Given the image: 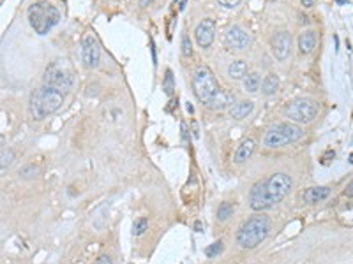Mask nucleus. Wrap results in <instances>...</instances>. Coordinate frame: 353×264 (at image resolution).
<instances>
[{"label":"nucleus","instance_id":"f257e3e1","mask_svg":"<svg viewBox=\"0 0 353 264\" xmlns=\"http://www.w3.org/2000/svg\"><path fill=\"white\" fill-rule=\"evenodd\" d=\"M291 178L286 173H275L262 182L255 183L249 190V208L253 212H263L281 202L291 190Z\"/></svg>","mask_w":353,"mask_h":264},{"label":"nucleus","instance_id":"f03ea898","mask_svg":"<svg viewBox=\"0 0 353 264\" xmlns=\"http://www.w3.org/2000/svg\"><path fill=\"white\" fill-rule=\"evenodd\" d=\"M64 95L66 94H62L60 90L48 85H43L41 88H37V90H34L32 95H30V104H29L30 116L37 122L44 120L46 116H49L57 109H60V106L64 104Z\"/></svg>","mask_w":353,"mask_h":264},{"label":"nucleus","instance_id":"7ed1b4c3","mask_svg":"<svg viewBox=\"0 0 353 264\" xmlns=\"http://www.w3.org/2000/svg\"><path fill=\"white\" fill-rule=\"evenodd\" d=\"M270 232V219L263 213H256L247 219L237 231V245L240 248H256Z\"/></svg>","mask_w":353,"mask_h":264},{"label":"nucleus","instance_id":"20e7f679","mask_svg":"<svg viewBox=\"0 0 353 264\" xmlns=\"http://www.w3.org/2000/svg\"><path fill=\"white\" fill-rule=\"evenodd\" d=\"M27 16H29L30 26L36 30V34L46 36L60 21V11L52 4L34 2L32 6H29Z\"/></svg>","mask_w":353,"mask_h":264},{"label":"nucleus","instance_id":"39448f33","mask_svg":"<svg viewBox=\"0 0 353 264\" xmlns=\"http://www.w3.org/2000/svg\"><path fill=\"white\" fill-rule=\"evenodd\" d=\"M304 131L293 122H285V124H278L270 127L263 136V146L267 148H283L291 143H297L302 139Z\"/></svg>","mask_w":353,"mask_h":264},{"label":"nucleus","instance_id":"423d86ee","mask_svg":"<svg viewBox=\"0 0 353 264\" xmlns=\"http://www.w3.org/2000/svg\"><path fill=\"white\" fill-rule=\"evenodd\" d=\"M219 83L214 72L207 66H198L193 72V92L199 102L209 104L217 94H219Z\"/></svg>","mask_w":353,"mask_h":264},{"label":"nucleus","instance_id":"0eeeda50","mask_svg":"<svg viewBox=\"0 0 353 264\" xmlns=\"http://www.w3.org/2000/svg\"><path fill=\"white\" fill-rule=\"evenodd\" d=\"M43 81H44V85L57 88V90H60L62 94H66V92H69L72 88V74L67 69L66 64L57 60V62H52L46 67Z\"/></svg>","mask_w":353,"mask_h":264},{"label":"nucleus","instance_id":"6e6552de","mask_svg":"<svg viewBox=\"0 0 353 264\" xmlns=\"http://www.w3.org/2000/svg\"><path fill=\"white\" fill-rule=\"evenodd\" d=\"M285 114L293 124H309L316 118L318 104L313 99H295V101L288 102Z\"/></svg>","mask_w":353,"mask_h":264},{"label":"nucleus","instance_id":"1a4fd4ad","mask_svg":"<svg viewBox=\"0 0 353 264\" xmlns=\"http://www.w3.org/2000/svg\"><path fill=\"white\" fill-rule=\"evenodd\" d=\"M82 60L88 69H95L101 64V48L94 34H85L82 37Z\"/></svg>","mask_w":353,"mask_h":264},{"label":"nucleus","instance_id":"9d476101","mask_svg":"<svg viewBox=\"0 0 353 264\" xmlns=\"http://www.w3.org/2000/svg\"><path fill=\"white\" fill-rule=\"evenodd\" d=\"M224 44L230 51H245L251 46V36L239 25H232L224 34Z\"/></svg>","mask_w":353,"mask_h":264},{"label":"nucleus","instance_id":"9b49d317","mask_svg":"<svg viewBox=\"0 0 353 264\" xmlns=\"http://www.w3.org/2000/svg\"><path fill=\"white\" fill-rule=\"evenodd\" d=\"M270 48H272V55L279 62H285L291 53V34L286 32V30L274 34V37L270 39Z\"/></svg>","mask_w":353,"mask_h":264},{"label":"nucleus","instance_id":"f8f14e48","mask_svg":"<svg viewBox=\"0 0 353 264\" xmlns=\"http://www.w3.org/2000/svg\"><path fill=\"white\" fill-rule=\"evenodd\" d=\"M194 39H196L199 48H209L216 39V21L212 18H205L199 21L194 28Z\"/></svg>","mask_w":353,"mask_h":264},{"label":"nucleus","instance_id":"ddd939ff","mask_svg":"<svg viewBox=\"0 0 353 264\" xmlns=\"http://www.w3.org/2000/svg\"><path fill=\"white\" fill-rule=\"evenodd\" d=\"M233 104H235V95H233L230 90H222L221 88L219 94H217L216 97L207 104V108L212 109V111H224V109L232 108Z\"/></svg>","mask_w":353,"mask_h":264},{"label":"nucleus","instance_id":"4468645a","mask_svg":"<svg viewBox=\"0 0 353 264\" xmlns=\"http://www.w3.org/2000/svg\"><path fill=\"white\" fill-rule=\"evenodd\" d=\"M255 148H256V143L253 139H244L242 143L237 146L235 154H233V162L235 164H244L247 162L249 159L255 154Z\"/></svg>","mask_w":353,"mask_h":264},{"label":"nucleus","instance_id":"2eb2a0df","mask_svg":"<svg viewBox=\"0 0 353 264\" xmlns=\"http://www.w3.org/2000/svg\"><path fill=\"white\" fill-rule=\"evenodd\" d=\"M331 196V189L329 187H309L304 192V201L308 204H316V202L325 201Z\"/></svg>","mask_w":353,"mask_h":264},{"label":"nucleus","instance_id":"dca6fc26","mask_svg":"<svg viewBox=\"0 0 353 264\" xmlns=\"http://www.w3.org/2000/svg\"><path fill=\"white\" fill-rule=\"evenodd\" d=\"M253 109H255V102L253 101L235 102V104L230 108V116H232L233 120H244V118H247L249 114L253 113Z\"/></svg>","mask_w":353,"mask_h":264},{"label":"nucleus","instance_id":"f3484780","mask_svg":"<svg viewBox=\"0 0 353 264\" xmlns=\"http://www.w3.org/2000/svg\"><path fill=\"white\" fill-rule=\"evenodd\" d=\"M316 48V32L314 30H306L298 36V51L302 55H309Z\"/></svg>","mask_w":353,"mask_h":264},{"label":"nucleus","instance_id":"a211bd4d","mask_svg":"<svg viewBox=\"0 0 353 264\" xmlns=\"http://www.w3.org/2000/svg\"><path fill=\"white\" fill-rule=\"evenodd\" d=\"M247 74H249V72H247V64H245L244 60H233V62L228 66L230 79H235V81H239V79H244Z\"/></svg>","mask_w":353,"mask_h":264},{"label":"nucleus","instance_id":"6ab92c4d","mask_svg":"<svg viewBox=\"0 0 353 264\" xmlns=\"http://www.w3.org/2000/svg\"><path fill=\"white\" fill-rule=\"evenodd\" d=\"M279 90V76L270 72L263 78V83H262V94L270 97V95H275V92Z\"/></svg>","mask_w":353,"mask_h":264},{"label":"nucleus","instance_id":"aec40b11","mask_svg":"<svg viewBox=\"0 0 353 264\" xmlns=\"http://www.w3.org/2000/svg\"><path fill=\"white\" fill-rule=\"evenodd\" d=\"M262 74L260 72H249L244 78V90L249 94H256L262 88Z\"/></svg>","mask_w":353,"mask_h":264},{"label":"nucleus","instance_id":"412c9836","mask_svg":"<svg viewBox=\"0 0 353 264\" xmlns=\"http://www.w3.org/2000/svg\"><path fill=\"white\" fill-rule=\"evenodd\" d=\"M233 212H235V206L232 204L230 201H224L219 204V210H217V220L219 222H226L230 219V217L233 215Z\"/></svg>","mask_w":353,"mask_h":264},{"label":"nucleus","instance_id":"4be33fe9","mask_svg":"<svg viewBox=\"0 0 353 264\" xmlns=\"http://www.w3.org/2000/svg\"><path fill=\"white\" fill-rule=\"evenodd\" d=\"M180 49H182V56H186V58L193 56V43H191V37L186 32L180 37Z\"/></svg>","mask_w":353,"mask_h":264},{"label":"nucleus","instance_id":"5701e85b","mask_svg":"<svg viewBox=\"0 0 353 264\" xmlns=\"http://www.w3.org/2000/svg\"><path fill=\"white\" fill-rule=\"evenodd\" d=\"M2 162H0V167H2V173H6V169L7 167L13 164V160H14V154H13V150L11 148H7V146H2Z\"/></svg>","mask_w":353,"mask_h":264},{"label":"nucleus","instance_id":"b1692460","mask_svg":"<svg viewBox=\"0 0 353 264\" xmlns=\"http://www.w3.org/2000/svg\"><path fill=\"white\" fill-rule=\"evenodd\" d=\"M148 227V219L147 217H140L136 222L133 224V234L134 236H141Z\"/></svg>","mask_w":353,"mask_h":264},{"label":"nucleus","instance_id":"393cba45","mask_svg":"<svg viewBox=\"0 0 353 264\" xmlns=\"http://www.w3.org/2000/svg\"><path fill=\"white\" fill-rule=\"evenodd\" d=\"M163 90L166 95H171L175 90V83H173V72L170 69H166V76H164V81H163Z\"/></svg>","mask_w":353,"mask_h":264},{"label":"nucleus","instance_id":"a878e982","mask_svg":"<svg viewBox=\"0 0 353 264\" xmlns=\"http://www.w3.org/2000/svg\"><path fill=\"white\" fill-rule=\"evenodd\" d=\"M39 174V167H36L34 164H29V166H23L20 169V176L23 180H32Z\"/></svg>","mask_w":353,"mask_h":264},{"label":"nucleus","instance_id":"bb28decb","mask_svg":"<svg viewBox=\"0 0 353 264\" xmlns=\"http://www.w3.org/2000/svg\"><path fill=\"white\" fill-rule=\"evenodd\" d=\"M222 250H224V245H222V242H216V243L210 245V247L205 248V255L209 259H214V257H217Z\"/></svg>","mask_w":353,"mask_h":264},{"label":"nucleus","instance_id":"cd10ccee","mask_svg":"<svg viewBox=\"0 0 353 264\" xmlns=\"http://www.w3.org/2000/svg\"><path fill=\"white\" fill-rule=\"evenodd\" d=\"M240 2H242V0H217V4L222 7H226V9H235Z\"/></svg>","mask_w":353,"mask_h":264},{"label":"nucleus","instance_id":"c85d7f7f","mask_svg":"<svg viewBox=\"0 0 353 264\" xmlns=\"http://www.w3.org/2000/svg\"><path fill=\"white\" fill-rule=\"evenodd\" d=\"M92 264H113V261H111L110 255H101V257H97Z\"/></svg>","mask_w":353,"mask_h":264},{"label":"nucleus","instance_id":"c756f323","mask_svg":"<svg viewBox=\"0 0 353 264\" xmlns=\"http://www.w3.org/2000/svg\"><path fill=\"white\" fill-rule=\"evenodd\" d=\"M344 196H346V197H353V180L346 185V189H344Z\"/></svg>","mask_w":353,"mask_h":264},{"label":"nucleus","instance_id":"7c9ffc66","mask_svg":"<svg viewBox=\"0 0 353 264\" xmlns=\"http://www.w3.org/2000/svg\"><path fill=\"white\" fill-rule=\"evenodd\" d=\"M302 6H304V7H313L314 0H302Z\"/></svg>","mask_w":353,"mask_h":264},{"label":"nucleus","instance_id":"2f4dec72","mask_svg":"<svg viewBox=\"0 0 353 264\" xmlns=\"http://www.w3.org/2000/svg\"><path fill=\"white\" fill-rule=\"evenodd\" d=\"M186 4H187V0H182V2H180V6H179V9H180V11L186 9Z\"/></svg>","mask_w":353,"mask_h":264},{"label":"nucleus","instance_id":"473e14b6","mask_svg":"<svg viewBox=\"0 0 353 264\" xmlns=\"http://www.w3.org/2000/svg\"><path fill=\"white\" fill-rule=\"evenodd\" d=\"M300 23H302V25H308V23H309L308 16H302V18H300Z\"/></svg>","mask_w":353,"mask_h":264},{"label":"nucleus","instance_id":"72a5a7b5","mask_svg":"<svg viewBox=\"0 0 353 264\" xmlns=\"http://www.w3.org/2000/svg\"><path fill=\"white\" fill-rule=\"evenodd\" d=\"M187 111H189V113L193 114V113H194V108H193V106H191V104H187Z\"/></svg>","mask_w":353,"mask_h":264},{"label":"nucleus","instance_id":"f704fd0d","mask_svg":"<svg viewBox=\"0 0 353 264\" xmlns=\"http://www.w3.org/2000/svg\"><path fill=\"white\" fill-rule=\"evenodd\" d=\"M350 162L353 164V155H350Z\"/></svg>","mask_w":353,"mask_h":264}]
</instances>
